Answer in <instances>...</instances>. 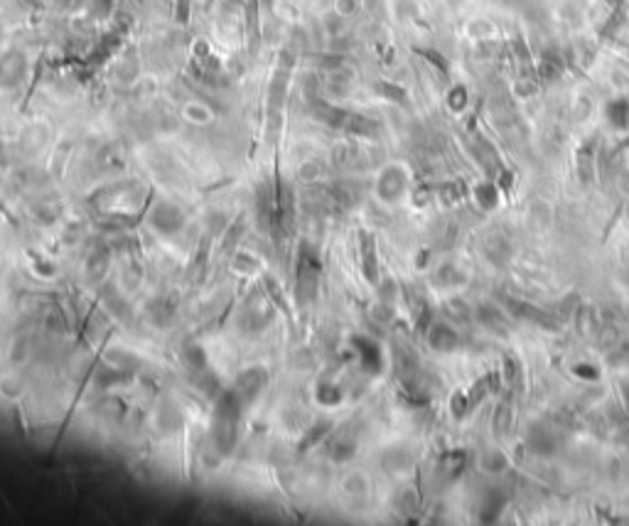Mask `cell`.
I'll use <instances>...</instances> for the list:
<instances>
[{"instance_id": "6da1fadb", "label": "cell", "mask_w": 629, "mask_h": 526, "mask_svg": "<svg viewBox=\"0 0 629 526\" xmlns=\"http://www.w3.org/2000/svg\"><path fill=\"white\" fill-rule=\"evenodd\" d=\"M504 308H507L509 315H514L516 320L531 323V325H536V327H543V330H553V332L558 330V323H556V318H553V315H548L546 310L536 308V305L526 303V300L507 298V300H504Z\"/></svg>"}, {"instance_id": "7a4b0ae2", "label": "cell", "mask_w": 629, "mask_h": 526, "mask_svg": "<svg viewBox=\"0 0 629 526\" xmlns=\"http://www.w3.org/2000/svg\"><path fill=\"white\" fill-rule=\"evenodd\" d=\"M428 339H431V347L438 349V352H452V349H457V344H460L457 332L447 323H433L431 332H428Z\"/></svg>"}, {"instance_id": "3957f363", "label": "cell", "mask_w": 629, "mask_h": 526, "mask_svg": "<svg viewBox=\"0 0 629 526\" xmlns=\"http://www.w3.org/2000/svg\"><path fill=\"white\" fill-rule=\"evenodd\" d=\"M512 415H514L512 403H509V401H502L499 408H497V413H494V420H492L494 435H497L499 440H504L509 433H512Z\"/></svg>"}, {"instance_id": "277c9868", "label": "cell", "mask_w": 629, "mask_h": 526, "mask_svg": "<svg viewBox=\"0 0 629 526\" xmlns=\"http://www.w3.org/2000/svg\"><path fill=\"white\" fill-rule=\"evenodd\" d=\"M477 320L484 325V327L494 330V332H504V330H507V318H504L497 308H492V305H479Z\"/></svg>"}, {"instance_id": "5b68a950", "label": "cell", "mask_w": 629, "mask_h": 526, "mask_svg": "<svg viewBox=\"0 0 629 526\" xmlns=\"http://www.w3.org/2000/svg\"><path fill=\"white\" fill-rule=\"evenodd\" d=\"M607 118L615 128H629V101L617 99L607 106Z\"/></svg>"}, {"instance_id": "8992f818", "label": "cell", "mask_w": 629, "mask_h": 526, "mask_svg": "<svg viewBox=\"0 0 629 526\" xmlns=\"http://www.w3.org/2000/svg\"><path fill=\"white\" fill-rule=\"evenodd\" d=\"M528 445H531V450H533V453H538V455H546V453H551V450H553L551 435H548L546 430L541 428V425H536V428L528 433Z\"/></svg>"}, {"instance_id": "52a82bcc", "label": "cell", "mask_w": 629, "mask_h": 526, "mask_svg": "<svg viewBox=\"0 0 629 526\" xmlns=\"http://www.w3.org/2000/svg\"><path fill=\"white\" fill-rule=\"evenodd\" d=\"M362 251H364V258H367V275H369V280H376V253H374V244H371V239L369 237H364L362 239Z\"/></svg>"}, {"instance_id": "ba28073f", "label": "cell", "mask_w": 629, "mask_h": 526, "mask_svg": "<svg viewBox=\"0 0 629 526\" xmlns=\"http://www.w3.org/2000/svg\"><path fill=\"white\" fill-rule=\"evenodd\" d=\"M474 199H477L482 207H494L497 204V192H494V184L487 182V184H477L474 187Z\"/></svg>"}, {"instance_id": "9c48e42d", "label": "cell", "mask_w": 629, "mask_h": 526, "mask_svg": "<svg viewBox=\"0 0 629 526\" xmlns=\"http://www.w3.org/2000/svg\"><path fill=\"white\" fill-rule=\"evenodd\" d=\"M484 470H487V472H492V475H497V472H502V470H507V460H504V455L487 453V455H484Z\"/></svg>"}, {"instance_id": "30bf717a", "label": "cell", "mask_w": 629, "mask_h": 526, "mask_svg": "<svg viewBox=\"0 0 629 526\" xmlns=\"http://www.w3.org/2000/svg\"><path fill=\"white\" fill-rule=\"evenodd\" d=\"M573 372H576L578 377H583V379H592V382L597 379V369L585 367V364H578V367H573Z\"/></svg>"}]
</instances>
